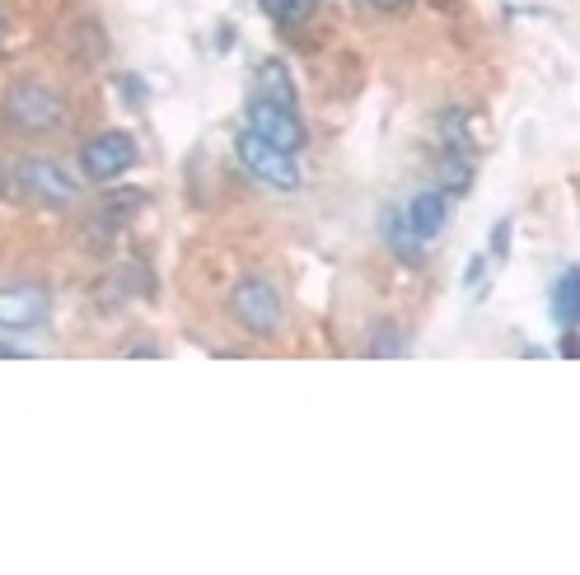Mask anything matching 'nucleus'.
I'll list each match as a JSON object with an SVG mask.
<instances>
[{"mask_svg":"<svg viewBox=\"0 0 580 575\" xmlns=\"http://www.w3.org/2000/svg\"><path fill=\"white\" fill-rule=\"evenodd\" d=\"M5 122L19 136L43 141V136H57V131L71 127V103L43 80H15L5 89Z\"/></svg>","mask_w":580,"mask_h":575,"instance_id":"f257e3e1","label":"nucleus"},{"mask_svg":"<svg viewBox=\"0 0 580 575\" xmlns=\"http://www.w3.org/2000/svg\"><path fill=\"white\" fill-rule=\"evenodd\" d=\"M15 183L24 187V197H33V202H43V206H57V211L80 202V178L66 173V164H57L52 155H24L15 169Z\"/></svg>","mask_w":580,"mask_h":575,"instance_id":"f03ea898","label":"nucleus"},{"mask_svg":"<svg viewBox=\"0 0 580 575\" xmlns=\"http://www.w3.org/2000/svg\"><path fill=\"white\" fill-rule=\"evenodd\" d=\"M230 314L253 337H272L281 328V318H286V304H281V295H276V286L267 276H244L230 295Z\"/></svg>","mask_w":580,"mask_h":575,"instance_id":"7ed1b4c3","label":"nucleus"},{"mask_svg":"<svg viewBox=\"0 0 580 575\" xmlns=\"http://www.w3.org/2000/svg\"><path fill=\"white\" fill-rule=\"evenodd\" d=\"M234 155H239V164H244L253 178H262V183L276 187V192H295V187H300V164H295V155H290V150H276L272 141L253 136L248 127L234 136Z\"/></svg>","mask_w":580,"mask_h":575,"instance_id":"20e7f679","label":"nucleus"},{"mask_svg":"<svg viewBox=\"0 0 580 575\" xmlns=\"http://www.w3.org/2000/svg\"><path fill=\"white\" fill-rule=\"evenodd\" d=\"M136 159H141V150L127 131H99L80 145V173L89 183H117L127 169H136Z\"/></svg>","mask_w":580,"mask_h":575,"instance_id":"39448f33","label":"nucleus"},{"mask_svg":"<svg viewBox=\"0 0 580 575\" xmlns=\"http://www.w3.org/2000/svg\"><path fill=\"white\" fill-rule=\"evenodd\" d=\"M248 131L262 136V141H272L276 150H305V122L295 108H281V103H262V99H248Z\"/></svg>","mask_w":580,"mask_h":575,"instance_id":"423d86ee","label":"nucleus"},{"mask_svg":"<svg viewBox=\"0 0 580 575\" xmlns=\"http://www.w3.org/2000/svg\"><path fill=\"white\" fill-rule=\"evenodd\" d=\"M52 314V295L38 281H19V286H0V328L5 332H29L43 328Z\"/></svg>","mask_w":580,"mask_h":575,"instance_id":"0eeeda50","label":"nucleus"},{"mask_svg":"<svg viewBox=\"0 0 580 575\" xmlns=\"http://www.w3.org/2000/svg\"><path fill=\"white\" fill-rule=\"evenodd\" d=\"M445 220H450V202H445V192H440V187L417 192L412 206H407V225H412V234H417L421 244H431L435 234L445 230Z\"/></svg>","mask_w":580,"mask_h":575,"instance_id":"6e6552de","label":"nucleus"},{"mask_svg":"<svg viewBox=\"0 0 580 575\" xmlns=\"http://www.w3.org/2000/svg\"><path fill=\"white\" fill-rule=\"evenodd\" d=\"M473 150H454V145H445L440 150V159H435V183H440V192L445 197H464L468 187H473Z\"/></svg>","mask_w":580,"mask_h":575,"instance_id":"1a4fd4ad","label":"nucleus"},{"mask_svg":"<svg viewBox=\"0 0 580 575\" xmlns=\"http://www.w3.org/2000/svg\"><path fill=\"white\" fill-rule=\"evenodd\" d=\"M379 230H384V244H389V253L398 262H407V267H421V262H426V248H421V239L412 234L403 211H384Z\"/></svg>","mask_w":580,"mask_h":575,"instance_id":"9d476101","label":"nucleus"},{"mask_svg":"<svg viewBox=\"0 0 580 575\" xmlns=\"http://www.w3.org/2000/svg\"><path fill=\"white\" fill-rule=\"evenodd\" d=\"M253 99L262 103H281V108H295V80H290L286 61H262L253 71Z\"/></svg>","mask_w":580,"mask_h":575,"instance_id":"9b49d317","label":"nucleus"},{"mask_svg":"<svg viewBox=\"0 0 580 575\" xmlns=\"http://www.w3.org/2000/svg\"><path fill=\"white\" fill-rule=\"evenodd\" d=\"M552 318L562 328H580V267H566L552 281Z\"/></svg>","mask_w":580,"mask_h":575,"instance_id":"f8f14e48","label":"nucleus"},{"mask_svg":"<svg viewBox=\"0 0 580 575\" xmlns=\"http://www.w3.org/2000/svg\"><path fill=\"white\" fill-rule=\"evenodd\" d=\"M435 131H440V145L473 150V113H464V108H445L435 117Z\"/></svg>","mask_w":580,"mask_h":575,"instance_id":"ddd939ff","label":"nucleus"},{"mask_svg":"<svg viewBox=\"0 0 580 575\" xmlns=\"http://www.w3.org/2000/svg\"><path fill=\"white\" fill-rule=\"evenodd\" d=\"M141 206H145V192H136V187H122V192H108V197L99 202V216L113 220L117 230H122L131 216H141Z\"/></svg>","mask_w":580,"mask_h":575,"instance_id":"4468645a","label":"nucleus"},{"mask_svg":"<svg viewBox=\"0 0 580 575\" xmlns=\"http://www.w3.org/2000/svg\"><path fill=\"white\" fill-rule=\"evenodd\" d=\"M262 15L281 24V29H295V24H305L314 10H319V0H258Z\"/></svg>","mask_w":580,"mask_h":575,"instance_id":"2eb2a0df","label":"nucleus"},{"mask_svg":"<svg viewBox=\"0 0 580 575\" xmlns=\"http://www.w3.org/2000/svg\"><path fill=\"white\" fill-rule=\"evenodd\" d=\"M403 351H407V346H403V332L393 328V323H379L375 337H370V356L393 360V356H403Z\"/></svg>","mask_w":580,"mask_h":575,"instance_id":"dca6fc26","label":"nucleus"},{"mask_svg":"<svg viewBox=\"0 0 580 575\" xmlns=\"http://www.w3.org/2000/svg\"><path fill=\"white\" fill-rule=\"evenodd\" d=\"M506 253H510V220H496L492 225V258L506 262Z\"/></svg>","mask_w":580,"mask_h":575,"instance_id":"f3484780","label":"nucleus"},{"mask_svg":"<svg viewBox=\"0 0 580 575\" xmlns=\"http://www.w3.org/2000/svg\"><path fill=\"white\" fill-rule=\"evenodd\" d=\"M482 276H487V253H473L468 258V272H464V286H478Z\"/></svg>","mask_w":580,"mask_h":575,"instance_id":"a211bd4d","label":"nucleus"},{"mask_svg":"<svg viewBox=\"0 0 580 575\" xmlns=\"http://www.w3.org/2000/svg\"><path fill=\"white\" fill-rule=\"evenodd\" d=\"M117 85H122V94H127V103H131V108H136V103H145V85H141V80H136V75H122Z\"/></svg>","mask_w":580,"mask_h":575,"instance_id":"6ab92c4d","label":"nucleus"},{"mask_svg":"<svg viewBox=\"0 0 580 575\" xmlns=\"http://www.w3.org/2000/svg\"><path fill=\"white\" fill-rule=\"evenodd\" d=\"M562 356L566 360H580V332L576 328H562Z\"/></svg>","mask_w":580,"mask_h":575,"instance_id":"aec40b11","label":"nucleus"},{"mask_svg":"<svg viewBox=\"0 0 580 575\" xmlns=\"http://www.w3.org/2000/svg\"><path fill=\"white\" fill-rule=\"evenodd\" d=\"M370 5H375V10H384V15H403L412 0H370Z\"/></svg>","mask_w":580,"mask_h":575,"instance_id":"412c9836","label":"nucleus"},{"mask_svg":"<svg viewBox=\"0 0 580 575\" xmlns=\"http://www.w3.org/2000/svg\"><path fill=\"white\" fill-rule=\"evenodd\" d=\"M127 356H160V346H150V342H136V346H127Z\"/></svg>","mask_w":580,"mask_h":575,"instance_id":"4be33fe9","label":"nucleus"},{"mask_svg":"<svg viewBox=\"0 0 580 575\" xmlns=\"http://www.w3.org/2000/svg\"><path fill=\"white\" fill-rule=\"evenodd\" d=\"M0 187H5V173H0Z\"/></svg>","mask_w":580,"mask_h":575,"instance_id":"5701e85b","label":"nucleus"}]
</instances>
